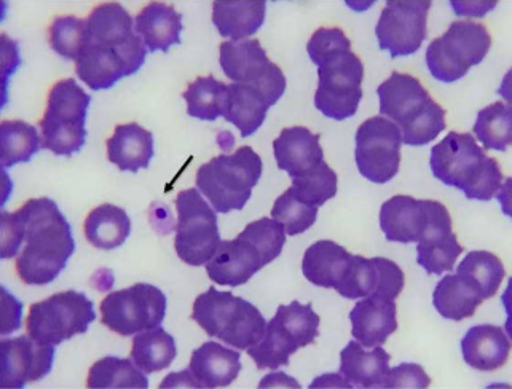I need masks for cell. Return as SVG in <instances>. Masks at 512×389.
<instances>
[{
  "instance_id": "obj_39",
  "label": "cell",
  "mask_w": 512,
  "mask_h": 389,
  "mask_svg": "<svg viewBox=\"0 0 512 389\" xmlns=\"http://www.w3.org/2000/svg\"><path fill=\"white\" fill-rule=\"evenodd\" d=\"M182 96L186 99L187 114L190 117L214 122L216 118L224 115L227 85L214 79L213 75L198 77L195 82L190 83Z\"/></svg>"
},
{
  "instance_id": "obj_24",
  "label": "cell",
  "mask_w": 512,
  "mask_h": 389,
  "mask_svg": "<svg viewBox=\"0 0 512 389\" xmlns=\"http://www.w3.org/2000/svg\"><path fill=\"white\" fill-rule=\"evenodd\" d=\"M134 31L149 52H168L173 45L181 44L182 16L173 5L150 2L136 16Z\"/></svg>"
},
{
  "instance_id": "obj_25",
  "label": "cell",
  "mask_w": 512,
  "mask_h": 389,
  "mask_svg": "<svg viewBox=\"0 0 512 389\" xmlns=\"http://www.w3.org/2000/svg\"><path fill=\"white\" fill-rule=\"evenodd\" d=\"M390 354L382 346L366 351L361 343H348L340 353V375L350 383L351 388H383L386 375L390 372Z\"/></svg>"
},
{
  "instance_id": "obj_17",
  "label": "cell",
  "mask_w": 512,
  "mask_h": 389,
  "mask_svg": "<svg viewBox=\"0 0 512 389\" xmlns=\"http://www.w3.org/2000/svg\"><path fill=\"white\" fill-rule=\"evenodd\" d=\"M55 346L36 342L29 335L2 340V386L24 388L39 382L53 369Z\"/></svg>"
},
{
  "instance_id": "obj_9",
  "label": "cell",
  "mask_w": 512,
  "mask_h": 389,
  "mask_svg": "<svg viewBox=\"0 0 512 389\" xmlns=\"http://www.w3.org/2000/svg\"><path fill=\"white\" fill-rule=\"evenodd\" d=\"M168 300L158 287L138 283L115 291L101 302L104 326L123 337L162 326Z\"/></svg>"
},
{
  "instance_id": "obj_40",
  "label": "cell",
  "mask_w": 512,
  "mask_h": 389,
  "mask_svg": "<svg viewBox=\"0 0 512 389\" xmlns=\"http://www.w3.org/2000/svg\"><path fill=\"white\" fill-rule=\"evenodd\" d=\"M512 109L506 103H493L477 114L474 134L487 150L506 152L511 146Z\"/></svg>"
},
{
  "instance_id": "obj_21",
  "label": "cell",
  "mask_w": 512,
  "mask_h": 389,
  "mask_svg": "<svg viewBox=\"0 0 512 389\" xmlns=\"http://www.w3.org/2000/svg\"><path fill=\"white\" fill-rule=\"evenodd\" d=\"M273 152L278 168L286 171L292 179L304 176L324 162L320 134L312 133L305 126L284 128L273 141Z\"/></svg>"
},
{
  "instance_id": "obj_28",
  "label": "cell",
  "mask_w": 512,
  "mask_h": 389,
  "mask_svg": "<svg viewBox=\"0 0 512 389\" xmlns=\"http://www.w3.org/2000/svg\"><path fill=\"white\" fill-rule=\"evenodd\" d=\"M75 72L91 90H109L123 77L130 75L127 63L115 48L88 40L82 55L75 61Z\"/></svg>"
},
{
  "instance_id": "obj_34",
  "label": "cell",
  "mask_w": 512,
  "mask_h": 389,
  "mask_svg": "<svg viewBox=\"0 0 512 389\" xmlns=\"http://www.w3.org/2000/svg\"><path fill=\"white\" fill-rule=\"evenodd\" d=\"M457 275L468 286L473 287L482 300L492 299L500 291L501 283L506 276L505 265L500 257L492 252H469L458 265Z\"/></svg>"
},
{
  "instance_id": "obj_38",
  "label": "cell",
  "mask_w": 512,
  "mask_h": 389,
  "mask_svg": "<svg viewBox=\"0 0 512 389\" xmlns=\"http://www.w3.org/2000/svg\"><path fill=\"white\" fill-rule=\"evenodd\" d=\"M88 388H149L146 374L130 359H99L88 372Z\"/></svg>"
},
{
  "instance_id": "obj_6",
  "label": "cell",
  "mask_w": 512,
  "mask_h": 389,
  "mask_svg": "<svg viewBox=\"0 0 512 389\" xmlns=\"http://www.w3.org/2000/svg\"><path fill=\"white\" fill-rule=\"evenodd\" d=\"M492 47V36L484 24L455 21L449 31L434 39L426 50V64L439 82L453 83L484 61Z\"/></svg>"
},
{
  "instance_id": "obj_43",
  "label": "cell",
  "mask_w": 512,
  "mask_h": 389,
  "mask_svg": "<svg viewBox=\"0 0 512 389\" xmlns=\"http://www.w3.org/2000/svg\"><path fill=\"white\" fill-rule=\"evenodd\" d=\"M273 318L296 338L300 348L312 345L320 335L321 319L313 311L312 303L302 305L299 302H292L289 305H281Z\"/></svg>"
},
{
  "instance_id": "obj_20",
  "label": "cell",
  "mask_w": 512,
  "mask_h": 389,
  "mask_svg": "<svg viewBox=\"0 0 512 389\" xmlns=\"http://www.w3.org/2000/svg\"><path fill=\"white\" fill-rule=\"evenodd\" d=\"M351 334L364 348H374L398 331V307L394 300L369 295L359 300L350 313Z\"/></svg>"
},
{
  "instance_id": "obj_7",
  "label": "cell",
  "mask_w": 512,
  "mask_h": 389,
  "mask_svg": "<svg viewBox=\"0 0 512 389\" xmlns=\"http://www.w3.org/2000/svg\"><path fill=\"white\" fill-rule=\"evenodd\" d=\"M95 319V307L87 295L66 291L31 305L26 329L36 342L56 346L85 334Z\"/></svg>"
},
{
  "instance_id": "obj_26",
  "label": "cell",
  "mask_w": 512,
  "mask_h": 389,
  "mask_svg": "<svg viewBox=\"0 0 512 389\" xmlns=\"http://www.w3.org/2000/svg\"><path fill=\"white\" fill-rule=\"evenodd\" d=\"M106 146L109 162L119 166L120 171L130 173L149 168L155 154L154 134L138 123L117 126Z\"/></svg>"
},
{
  "instance_id": "obj_15",
  "label": "cell",
  "mask_w": 512,
  "mask_h": 389,
  "mask_svg": "<svg viewBox=\"0 0 512 389\" xmlns=\"http://www.w3.org/2000/svg\"><path fill=\"white\" fill-rule=\"evenodd\" d=\"M88 40L115 48L127 63L130 75L136 74L146 61L147 47L133 28L130 13L117 4L98 5L87 20Z\"/></svg>"
},
{
  "instance_id": "obj_12",
  "label": "cell",
  "mask_w": 512,
  "mask_h": 389,
  "mask_svg": "<svg viewBox=\"0 0 512 389\" xmlns=\"http://www.w3.org/2000/svg\"><path fill=\"white\" fill-rule=\"evenodd\" d=\"M402 134L399 126L385 117H372L356 133V165L359 173L374 184H386L401 166Z\"/></svg>"
},
{
  "instance_id": "obj_47",
  "label": "cell",
  "mask_w": 512,
  "mask_h": 389,
  "mask_svg": "<svg viewBox=\"0 0 512 389\" xmlns=\"http://www.w3.org/2000/svg\"><path fill=\"white\" fill-rule=\"evenodd\" d=\"M430 385L431 378L422 366L414 362H404L401 366L390 369L383 388H428Z\"/></svg>"
},
{
  "instance_id": "obj_46",
  "label": "cell",
  "mask_w": 512,
  "mask_h": 389,
  "mask_svg": "<svg viewBox=\"0 0 512 389\" xmlns=\"http://www.w3.org/2000/svg\"><path fill=\"white\" fill-rule=\"evenodd\" d=\"M308 56L320 67L329 59L351 52V42L339 28H321L313 34L307 45Z\"/></svg>"
},
{
  "instance_id": "obj_32",
  "label": "cell",
  "mask_w": 512,
  "mask_h": 389,
  "mask_svg": "<svg viewBox=\"0 0 512 389\" xmlns=\"http://www.w3.org/2000/svg\"><path fill=\"white\" fill-rule=\"evenodd\" d=\"M83 230L87 240L95 248L112 251L128 240L131 221L125 209L114 205H101L88 214Z\"/></svg>"
},
{
  "instance_id": "obj_23",
  "label": "cell",
  "mask_w": 512,
  "mask_h": 389,
  "mask_svg": "<svg viewBox=\"0 0 512 389\" xmlns=\"http://www.w3.org/2000/svg\"><path fill=\"white\" fill-rule=\"evenodd\" d=\"M189 370L200 388H225L240 374V353L216 342H206L193 351Z\"/></svg>"
},
{
  "instance_id": "obj_27",
  "label": "cell",
  "mask_w": 512,
  "mask_h": 389,
  "mask_svg": "<svg viewBox=\"0 0 512 389\" xmlns=\"http://www.w3.org/2000/svg\"><path fill=\"white\" fill-rule=\"evenodd\" d=\"M353 254L331 240L316 241L305 252L302 272L310 283L324 289H339L347 276Z\"/></svg>"
},
{
  "instance_id": "obj_1",
  "label": "cell",
  "mask_w": 512,
  "mask_h": 389,
  "mask_svg": "<svg viewBox=\"0 0 512 389\" xmlns=\"http://www.w3.org/2000/svg\"><path fill=\"white\" fill-rule=\"evenodd\" d=\"M13 216L24 243L16 273L29 286L53 283L75 251L71 225L50 198L26 201Z\"/></svg>"
},
{
  "instance_id": "obj_37",
  "label": "cell",
  "mask_w": 512,
  "mask_h": 389,
  "mask_svg": "<svg viewBox=\"0 0 512 389\" xmlns=\"http://www.w3.org/2000/svg\"><path fill=\"white\" fill-rule=\"evenodd\" d=\"M300 350L296 338L292 337L275 318L267 324L264 338L248 350L249 356L256 362L257 369L276 370L289 366V358Z\"/></svg>"
},
{
  "instance_id": "obj_45",
  "label": "cell",
  "mask_w": 512,
  "mask_h": 389,
  "mask_svg": "<svg viewBox=\"0 0 512 389\" xmlns=\"http://www.w3.org/2000/svg\"><path fill=\"white\" fill-rule=\"evenodd\" d=\"M446 128V109H442L434 99H431L422 115H418L414 122L401 128L402 144L412 147L426 146L438 138Z\"/></svg>"
},
{
  "instance_id": "obj_48",
  "label": "cell",
  "mask_w": 512,
  "mask_h": 389,
  "mask_svg": "<svg viewBox=\"0 0 512 389\" xmlns=\"http://www.w3.org/2000/svg\"><path fill=\"white\" fill-rule=\"evenodd\" d=\"M23 244L20 227L16 224L15 216L2 213V259H12L20 251Z\"/></svg>"
},
{
  "instance_id": "obj_33",
  "label": "cell",
  "mask_w": 512,
  "mask_h": 389,
  "mask_svg": "<svg viewBox=\"0 0 512 389\" xmlns=\"http://www.w3.org/2000/svg\"><path fill=\"white\" fill-rule=\"evenodd\" d=\"M178 356L173 335L158 326L150 331L139 332L133 338L131 359L144 374H155L168 369Z\"/></svg>"
},
{
  "instance_id": "obj_3",
  "label": "cell",
  "mask_w": 512,
  "mask_h": 389,
  "mask_svg": "<svg viewBox=\"0 0 512 389\" xmlns=\"http://www.w3.org/2000/svg\"><path fill=\"white\" fill-rule=\"evenodd\" d=\"M192 319L209 335L240 351L264 338L267 321L248 300L209 287L193 302Z\"/></svg>"
},
{
  "instance_id": "obj_22",
  "label": "cell",
  "mask_w": 512,
  "mask_h": 389,
  "mask_svg": "<svg viewBox=\"0 0 512 389\" xmlns=\"http://www.w3.org/2000/svg\"><path fill=\"white\" fill-rule=\"evenodd\" d=\"M461 353L469 367L493 372L508 362L511 342L503 327L481 324L466 332L461 340Z\"/></svg>"
},
{
  "instance_id": "obj_41",
  "label": "cell",
  "mask_w": 512,
  "mask_h": 389,
  "mask_svg": "<svg viewBox=\"0 0 512 389\" xmlns=\"http://www.w3.org/2000/svg\"><path fill=\"white\" fill-rule=\"evenodd\" d=\"M291 187L300 200L320 208L337 195V174L326 162H321L304 176L292 179Z\"/></svg>"
},
{
  "instance_id": "obj_8",
  "label": "cell",
  "mask_w": 512,
  "mask_h": 389,
  "mask_svg": "<svg viewBox=\"0 0 512 389\" xmlns=\"http://www.w3.org/2000/svg\"><path fill=\"white\" fill-rule=\"evenodd\" d=\"M176 209L178 225L174 248L179 259L192 267L208 264L221 243L216 211L201 197L198 189L179 192Z\"/></svg>"
},
{
  "instance_id": "obj_5",
  "label": "cell",
  "mask_w": 512,
  "mask_h": 389,
  "mask_svg": "<svg viewBox=\"0 0 512 389\" xmlns=\"http://www.w3.org/2000/svg\"><path fill=\"white\" fill-rule=\"evenodd\" d=\"M90 96L74 79L55 83L48 95L47 109L40 120L42 149L60 157H71L87 141V112Z\"/></svg>"
},
{
  "instance_id": "obj_10",
  "label": "cell",
  "mask_w": 512,
  "mask_h": 389,
  "mask_svg": "<svg viewBox=\"0 0 512 389\" xmlns=\"http://www.w3.org/2000/svg\"><path fill=\"white\" fill-rule=\"evenodd\" d=\"M315 106L327 118L342 122L358 112L363 99L364 64L353 52L342 53L318 67Z\"/></svg>"
},
{
  "instance_id": "obj_16",
  "label": "cell",
  "mask_w": 512,
  "mask_h": 389,
  "mask_svg": "<svg viewBox=\"0 0 512 389\" xmlns=\"http://www.w3.org/2000/svg\"><path fill=\"white\" fill-rule=\"evenodd\" d=\"M404 283V272L393 260L385 257L366 259L353 256L347 276L337 292L348 300L364 299L369 295H380L394 300L401 295Z\"/></svg>"
},
{
  "instance_id": "obj_18",
  "label": "cell",
  "mask_w": 512,
  "mask_h": 389,
  "mask_svg": "<svg viewBox=\"0 0 512 389\" xmlns=\"http://www.w3.org/2000/svg\"><path fill=\"white\" fill-rule=\"evenodd\" d=\"M270 264L253 241L238 235L235 240L221 241L206 264L209 279L219 286L238 287L248 283L259 270Z\"/></svg>"
},
{
  "instance_id": "obj_30",
  "label": "cell",
  "mask_w": 512,
  "mask_h": 389,
  "mask_svg": "<svg viewBox=\"0 0 512 389\" xmlns=\"http://www.w3.org/2000/svg\"><path fill=\"white\" fill-rule=\"evenodd\" d=\"M265 12V2H214L213 23L222 37L241 42L262 28Z\"/></svg>"
},
{
  "instance_id": "obj_13",
  "label": "cell",
  "mask_w": 512,
  "mask_h": 389,
  "mask_svg": "<svg viewBox=\"0 0 512 389\" xmlns=\"http://www.w3.org/2000/svg\"><path fill=\"white\" fill-rule=\"evenodd\" d=\"M446 221L452 217L442 203L407 195L390 198L380 209V227L386 240L393 243H418L431 227Z\"/></svg>"
},
{
  "instance_id": "obj_19",
  "label": "cell",
  "mask_w": 512,
  "mask_h": 389,
  "mask_svg": "<svg viewBox=\"0 0 512 389\" xmlns=\"http://www.w3.org/2000/svg\"><path fill=\"white\" fill-rule=\"evenodd\" d=\"M377 95L380 98V114L396 122L399 130L422 115L433 99L420 80L401 72H393L390 79L380 85Z\"/></svg>"
},
{
  "instance_id": "obj_4",
  "label": "cell",
  "mask_w": 512,
  "mask_h": 389,
  "mask_svg": "<svg viewBox=\"0 0 512 389\" xmlns=\"http://www.w3.org/2000/svg\"><path fill=\"white\" fill-rule=\"evenodd\" d=\"M262 158L245 146L232 155H219L197 171V189L216 213L227 214L245 208L262 176Z\"/></svg>"
},
{
  "instance_id": "obj_36",
  "label": "cell",
  "mask_w": 512,
  "mask_h": 389,
  "mask_svg": "<svg viewBox=\"0 0 512 389\" xmlns=\"http://www.w3.org/2000/svg\"><path fill=\"white\" fill-rule=\"evenodd\" d=\"M40 149L42 139L34 126L21 120H5L0 125V150L4 168L28 163Z\"/></svg>"
},
{
  "instance_id": "obj_44",
  "label": "cell",
  "mask_w": 512,
  "mask_h": 389,
  "mask_svg": "<svg viewBox=\"0 0 512 389\" xmlns=\"http://www.w3.org/2000/svg\"><path fill=\"white\" fill-rule=\"evenodd\" d=\"M87 44V21L75 16H60L50 26V45L63 58L77 61Z\"/></svg>"
},
{
  "instance_id": "obj_29",
  "label": "cell",
  "mask_w": 512,
  "mask_h": 389,
  "mask_svg": "<svg viewBox=\"0 0 512 389\" xmlns=\"http://www.w3.org/2000/svg\"><path fill=\"white\" fill-rule=\"evenodd\" d=\"M270 107L272 106L257 88L243 83H232L227 85V101L222 117L237 126L243 138H249L265 122Z\"/></svg>"
},
{
  "instance_id": "obj_2",
  "label": "cell",
  "mask_w": 512,
  "mask_h": 389,
  "mask_svg": "<svg viewBox=\"0 0 512 389\" xmlns=\"http://www.w3.org/2000/svg\"><path fill=\"white\" fill-rule=\"evenodd\" d=\"M430 165L436 179L457 187L468 200H492L505 179L500 163L487 157L469 133L447 134L431 149Z\"/></svg>"
},
{
  "instance_id": "obj_31",
  "label": "cell",
  "mask_w": 512,
  "mask_h": 389,
  "mask_svg": "<svg viewBox=\"0 0 512 389\" xmlns=\"http://www.w3.org/2000/svg\"><path fill=\"white\" fill-rule=\"evenodd\" d=\"M465 251L452 232V222L434 225L418 241L417 262L430 275L452 272L461 252Z\"/></svg>"
},
{
  "instance_id": "obj_11",
  "label": "cell",
  "mask_w": 512,
  "mask_h": 389,
  "mask_svg": "<svg viewBox=\"0 0 512 389\" xmlns=\"http://www.w3.org/2000/svg\"><path fill=\"white\" fill-rule=\"evenodd\" d=\"M221 67L232 82L243 83L265 96L275 106L286 91V77L280 67L268 59L259 40L222 42Z\"/></svg>"
},
{
  "instance_id": "obj_35",
  "label": "cell",
  "mask_w": 512,
  "mask_h": 389,
  "mask_svg": "<svg viewBox=\"0 0 512 389\" xmlns=\"http://www.w3.org/2000/svg\"><path fill=\"white\" fill-rule=\"evenodd\" d=\"M481 295L458 275H447L439 281L434 289L433 303L442 318L450 321H463L471 318L481 307Z\"/></svg>"
},
{
  "instance_id": "obj_42",
  "label": "cell",
  "mask_w": 512,
  "mask_h": 389,
  "mask_svg": "<svg viewBox=\"0 0 512 389\" xmlns=\"http://www.w3.org/2000/svg\"><path fill=\"white\" fill-rule=\"evenodd\" d=\"M316 206L308 205L297 197L292 187H289L281 197L276 198L272 209L273 221L283 225L286 233L291 236L307 232L318 217Z\"/></svg>"
},
{
  "instance_id": "obj_14",
  "label": "cell",
  "mask_w": 512,
  "mask_h": 389,
  "mask_svg": "<svg viewBox=\"0 0 512 389\" xmlns=\"http://www.w3.org/2000/svg\"><path fill=\"white\" fill-rule=\"evenodd\" d=\"M431 2H386L375 34L391 58L414 55L426 39Z\"/></svg>"
}]
</instances>
